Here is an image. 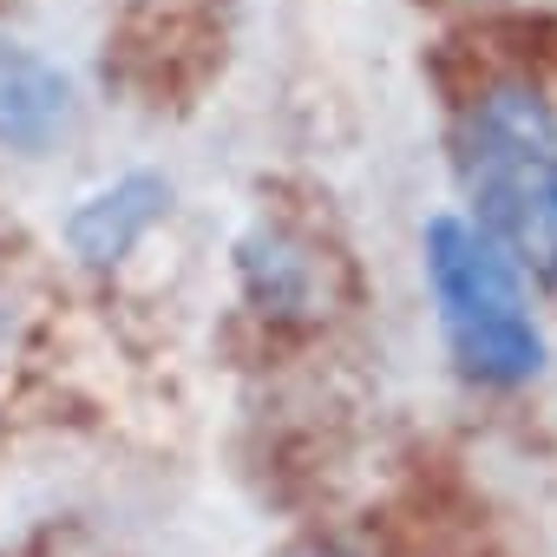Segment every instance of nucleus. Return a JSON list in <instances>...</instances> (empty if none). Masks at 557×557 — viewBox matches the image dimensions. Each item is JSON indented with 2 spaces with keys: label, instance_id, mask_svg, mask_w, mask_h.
Wrapping results in <instances>:
<instances>
[{
  "label": "nucleus",
  "instance_id": "obj_1",
  "mask_svg": "<svg viewBox=\"0 0 557 557\" xmlns=\"http://www.w3.org/2000/svg\"><path fill=\"white\" fill-rule=\"evenodd\" d=\"M453 164L479 236L518 275L557 283V99L531 79L479 86L459 112Z\"/></svg>",
  "mask_w": 557,
  "mask_h": 557
},
{
  "label": "nucleus",
  "instance_id": "obj_2",
  "mask_svg": "<svg viewBox=\"0 0 557 557\" xmlns=\"http://www.w3.org/2000/svg\"><path fill=\"white\" fill-rule=\"evenodd\" d=\"M420 256H426V289H433L453 361L479 387L537 381L544 329L531 315L524 275L498 256V243H485L472 216H433L420 236Z\"/></svg>",
  "mask_w": 557,
  "mask_h": 557
},
{
  "label": "nucleus",
  "instance_id": "obj_3",
  "mask_svg": "<svg viewBox=\"0 0 557 557\" xmlns=\"http://www.w3.org/2000/svg\"><path fill=\"white\" fill-rule=\"evenodd\" d=\"M171 210V184L158 171H125L99 190H86L66 216V249L86 262V269H119L151 230L158 216Z\"/></svg>",
  "mask_w": 557,
  "mask_h": 557
},
{
  "label": "nucleus",
  "instance_id": "obj_4",
  "mask_svg": "<svg viewBox=\"0 0 557 557\" xmlns=\"http://www.w3.org/2000/svg\"><path fill=\"white\" fill-rule=\"evenodd\" d=\"M66 132H73V79L47 53L0 40V151L47 158Z\"/></svg>",
  "mask_w": 557,
  "mask_h": 557
},
{
  "label": "nucleus",
  "instance_id": "obj_5",
  "mask_svg": "<svg viewBox=\"0 0 557 557\" xmlns=\"http://www.w3.org/2000/svg\"><path fill=\"white\" fill-rule=\"evenodd\" d=\"M236 269H243V289L262 315H302L315 302V262L275 230H256L243 236L236 249Z\"/></svg>",
  "mask_w": 557,
  "mask_h": 557
},
{
  "label": "nucleus",
  "instance_id": "obj_6",
  "mask_svg": "<svg viewBox=\"0 0 557 557\" xmlns=\"http://www.w3.org/2000/svg\"><path fill=\"white\" fill-rule=\"evenodd\" d=\"M315 557H355V550H315Z\"/></svg>",
  "mask_w": 557,
  "mask_h": 557
}]
</instances>
